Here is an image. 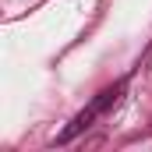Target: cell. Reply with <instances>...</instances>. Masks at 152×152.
<instances>
[]
</instances>
